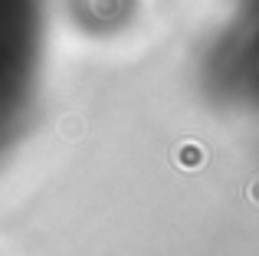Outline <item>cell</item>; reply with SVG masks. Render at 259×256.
Masks as SVG:
<instances>
[{
  "instance_id": "1",
  "label": "cell",
  "mask_w": 259,
  "mask_h": 256,
  "mask_svg": "<svg viewBox=\"0 0 259 256\" xmlns=\"http://www.w3.org/2000/svg\"><path fill=\"white\" fill-rule=\"evenodd\" d=\"M50 0H0V164L33 132L46 82Z\"/></svg>"
},
{
  "instance_id": "2",
  "label": "cell",
  "mask_w": 259,
  "mask_h": 256,
  "mask_svg": "<svg viewBox=\"0 0 259 256\" xmlns=\"http://www.w3.org/2000/svg\"><path fill=\"white\" fill-rule=\"evenodd\" d=\"M197 76L217 109L259 125V0H227L200 46Z\"/></svg>"
},
{
  "instance_id": "3",
  "label": "cell",
  "mask_w": 259,
  "mask_h": 256,
  "mask_svg": "<svg viewBox=\"0 0 259 256\" xmlns=\"http://www.w3.org/2000/svg\"><path fill=\"white\" fill-rule=\"evenodd\" d=\"M141 0H66L69 20L85 36H118L135 23Z\"/></svg>"
}]
</instances>
